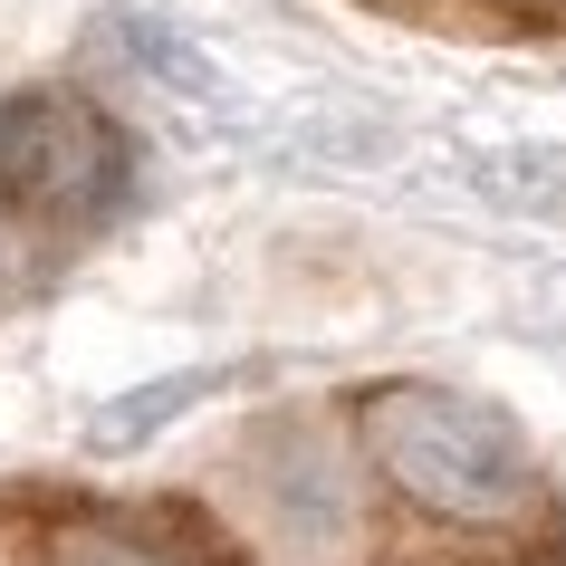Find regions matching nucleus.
<instances>
[{"instance_id": "obj_1", "label": "nucleus", "mask_w": 566, "mask_h": 566, "mask_svg": "<svg viewBox=\"0 0 566 566\" xmlns=\"http://www.w3.org/2000/svg\"><path fill=\"white\" fill-rule=\"evenodd\" d=\"M356 432L365 461L442 528H518L537 509V461L518 442V422L461 385L394 375L356 403Z\"/></svg>"}, {"instance_id": "obj_2", "label": "nucleus", "mask_w": 566, "mask_h": 566, "mask_svg": "<svg viewBox=\"0 0 566 566\" xmlns=\"http://www.w3.org/2000/svg\"><path fill=\"white\" fill-rule=\"evenodd\" d=\"M125 182V145L87 96H10L0 106V202L39 221H96Z\"/></svg>"}, {"instance_id": "obj_3", "label": "nucleus", "mask_w": 566, "mask_h": 566, "mask_svg": "<svg viewBox=\"0 0 566 566\" xmlns=\"http://www.w3.org/2000/svg\"><path fill=\"white\" fill-rule=\"evenodd\" d=\"M39 566H240L231 547H211L192 518L174 509H59L39 528Z\"/></svg>"}, {"instance_id": "obj_4", "label": "nucleus", "mask_w": 566, "mask_h": 566, "mask_svg": "<svg viewBox=\"0 0 566 566\" xmlns=\"http://www.w3.org/2000/svg\"><path fill=\"white\" fill-rule=\"evenodd\" d=\"M500 10H518V20H566V0H500Z\"/></svg>"}]
</instances>
